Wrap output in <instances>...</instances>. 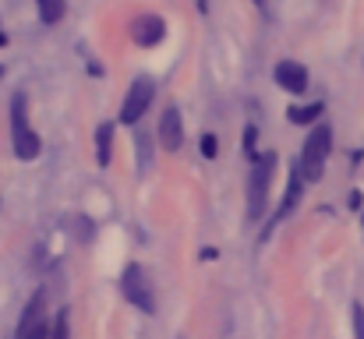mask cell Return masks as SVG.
Returning <instances> with one entry per match:
<instances>
[{
	"label": "cell",
	"mask_w": 364,
	"mask_h": 339,
	"mask_svg": "<svg viewBox=\"0 0 364 339\" xmlns=\"http://www.w3.org/2000/svg\"><path fill=\"white\" fill-rule=\"evenodd\" d=\"M329 152H333V127L329 124H315V131L308 134L304 152H301V173H304V181H322Z\"/></svg>",
	"instance_id": "6da1fadb"
},
{
	"label": "cell",
	"mask_w": 364,
	"mask_h": 339,
	"mask_svg": "<svg viewBox=\"0 0 364 339\" xmlns=\"http://www.w3.org/2000/svg\"><path fill=\"white\" fill-rule=\"evenodd\" d=\"M11 141H14V156L18 159H36L39 156V134L28 127V103L21 92L11 96Z\"/></svg>",
	"instance_id": "7a4b0ae2"
},
{
	"label": "cell",
	"mask_w": 364,
	"mask_h": 339,
	"mask_svg": "<svg viewBox=\"0 0 364 339\" xmlns=\"http://www.w3.org/2000/svg\"><path fill=\"white\" fill-rule=\"evenodd\" d=\"M272 166H276V152H265L251 177H247V216L251 220H262V209H265V195H269V181H272Z\"/></svg>",
	"instance_id": "3957f363"
},
{
	"label": "cell",
	"mask_w": 364,
	"mask_h": 339,
	"mask_svg": "<svg viewBox=\"0 0 364 339\" xmlns=\"http://www.w3.org/2000/svg\"><path fill=\"white\" fill-rule=\"evenodd\" d=\"M121 294L138 308V311H145V315L156 311V297H152V286H149V276H145L141 265H127V269H124Z\"/></svg>",
	"instance_id": "277c9868"
},
{
	"label": "cell",
	"mask_w": 364,
	"mask_h": 339,
	"mask_svg": "<svg viewBox=\"0 0 364 339\" xmlns=\"http://www.w3.org/2000/svg\"><path fill=\"white\" fill-rule=\"evenodd\" d=\"M152 96H156L152 82L149 78H138L127 89V96H124V103H121V124H138L141 113H149V107H152Z\"/></svg>",
	"instance_id": "5b68a950"
},
{
	"label": "cell",
	"mask_w": 364,
	"mask_h": 339,
	"mask_svg": "<svg viewBox=\"0 0 364 339\" xmlns=\"http://www.w3.org/2000/svg\"><path fill=\"white\" fill-rule=\"evenodd\" d=\"M272 78H276L279 89H287V92H294V96L308 92V68L297 64V60H279L276 71H272Z\"/></svg>",
	"instance_id": "8992f818"
},
{
	"label": "cell",
	"mask_w": 364,
	"mask_h": 339,
	"mask_svg": "<svg viewBox=\"0 0 364 339\" xmlns=\"http://www.w3.org/2000/svg\"><path fill=\"white\" fill-rule=\"evenodd\" d=\"M159 145L166 152H177L184 145V120H181V110L177 107H166L163 117H159Z\"/></svg>",
	"instance_id": "52a82bcc"
},
{
	"label": "cell",
	"mask_w": 364,
	"mask_h": 339,
	"mask_svg": "<svg viewBox=\"0 0 364 339\" xmlns=\"http://www.w3.org/2000/svg\"><path fill=\"white\" fill-rule=\"evenodd\" d=\"M131 36H134V43H138V46H156V43L166 36V21H163V18H156V14L138 18V21L131 25Z\"/></svg>",
	"instance_id": "ba28073f"
},
{
	"label": "cell",
	"mask_w": 364,
	"mask_h": 339,
	"mask_svg": "<svg viewBox=\"0 0 364 339\" xmlns=\"http://www.w3.org/2000/svg\"><path fill=\"white\" fill-rule=\"evenodd\" d=\"M304 184H308V181H304V173H301V163H297V166H290V181H287V191H283V205H279V216H276V220H283L287 212H294V209H297Z\"/></svg>",
	"instance_id": "9c48e42d"
},
{
	"label": "cell",
	"mask_w": 364,
	"mask_h": 339,
	"mask_svg": "<svg viewBox=\"0 0 364 339\" xmlns=\"http://www.w3.org/2000/svg\"><path fill=\"white\" fill-rule=\"evenodd\" d=\"M110 149H114V124H100L96 127V163L110 166Z\"/></svg>",
	"instance_id": "30bf717a"
},
{
	"label": "cell",
	"mask_w": 364,
	"mask_h": 339,
	"mask_svg": "<svg viewBox=\"0 0 364 339\" xmlns=\"http://www.w3.org/2000/svg\"><path fill=\"white\" fill-rule=\"evenodd\" d=\"M287 117H290V124H318V117H322V103L290 107V110H287Z\"/></svg>",
	"instance_id": "8fae6325"
},
{
	"label": "cell",
	"mask_w": 364,
	"mask_h": 339,
	"mask_svg": "<svg viewBox=\"0 0 364 339\" xmlns=\"http://www.w3.org/2000/svg\"><path fill=\"white\" fill-rule=\"evenodd\" d=\"M36 7H39V18H43L46 25H53V21H60V18H64L68 0H36Z\"/></svg>",
	"instance_id": "7c38bea8"
},
{
	"label": "cell",
	"mask_w": 364,
	"mask_h": 339,
	"mask_svg": "<svg viewBox=\"0 0 364 339\" xmlns=\"http://www.w3.org/2000/svg\"><path fill=\"white\" fill-rule=\"evenodd\" d=\"M18 339H50V329H46V322L39 318V322H32V325H18Z\"/></svg>",
	"instance_id": "4fadbf2b"
},
{
	"label": "cell",
	"mask_w": 364,
	"mask_h": 339,
	"mask_svg": "<svg viewBox=\"0 0 364 339\" xmlns=\"http://www.w3.org/2000/svg\"><path fill=\"white\" fill-rule=\"evenodd\" d=\"M198 149H202V156H205V159H216V152H220L216 134H202V145H198Z\"/></svg>",
	"instance_id": "5bb4252c"
},
{
	"label": "cell",
	"mask_w": 364,
	"mask_h": 339,
	"mask_svg": "<svg viewBox=\"0 0 364 339\" xmlns=\"http://www.w3.org/2000/svg\"><path fill=\"white\" fill-rule=\"evenodd\" d=\"M53 339H68V311L57 315V325H53Z\"/></svg>",
	"instance_id": "9a60e30c"
},
{
	"label": "cell",
	"mask_w": 364,
	"mask_h": 339,
	"mask_svg": "<svg viewBox=\"0 0 364 339\" xmlns=\"http://www.w3.org/2000/svg\"><path fill=\"white\" fill-rule=\"evenodd\" d=\"M255 141H258V127H255V124H247V127H244V149H247V152H255Z\"/></svg>",
	"instance_id": "2e32d148"
},
{
	"label": "cell",
	"mask_w": 364,
	"mask_h": 339,
	"mask_svg": "<svg viewBox=\"0 0 364 339\" xmlns=\"http://www.w3.org/2000/svg\"><path fill=\"white\" fill-rule=\"evenodd\" d=\"M354 333H358V339H364V308L361 304H354Z\"/></svg>",
	"instance_id": "e0dca14e"
},
{
	"label": "cell",
	"mask_w": 364,
	"mask_h": 339,
	"mask_svg": "<svg viewBox=\"0 0 364 339\" xmlns=\"http://www.w3.org/2000/svg\"><path fill=\"white\" fill-rule=\"evenodd\" d=\"M255 4H258V7H262V4H265V0H255Z\"/></svg>",
	"instance_id": "ac0fdd59"
}]
</instances>
